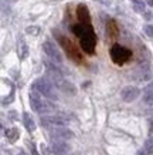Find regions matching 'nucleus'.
Segmentation results:
<instances>
[{"label":"nucleus","mask_w":153,"mask_h":155,"mask_svg":"<svg viewBox=\"0 0 153 155\" xmlns=\"http://www.w3.org/2000/svg\"><path fill=\"white\" fill-rule=\"evenodd\" d=\"M28 100H30V105H31L33 111L40 113V110H41V107H43V103H44L41 100V95L31 90V93L28 94Z\"/></svg>","instance_id":"11"},{"label":"nucleus","mask_w":153,"mask_h":155,"mask_svg":"<svg viewBox=\"0 0 153 155\" xmlns=\"http://www.w3.org/2000/svg\"><path fill=\"white\" fill-rule=\"evenodd\" d=\"M50 150L53 154H56V155H65L67 152H70L71 147L65 141H53Z\"/></svg>","instance_id":"10"},{"label":"nucleus","mask_w":153,"mask_h":155,"mask_svg":"<svg viewBox=\"0 0 153 155\" xmlns=\"http://www.w3.org/2000/svg\"><path fill=\"white\" fill-rule=\"evenodd\" d=\"M146 2H148L149 6H153V0H146Z\"/></svg>","instance_id":"24"},{"label":"nucleus","mask_w":153,"mask_h":155,"mask_svg":"<svg viewBox=\"0 0 153 155\" xmlns=\"http://www.w3.org/2000/svg\"><path fill=\"white\" fill-rule=\"evenodd\" d=\"M130 57H132V51H130L128 47H125V46L113 44L111 47V58L115 64H118V66L125 64Z\"/></svg>","instance_id":"2"},{"label":"nucleus","mask_w":153,"mask_h":155,"mask_svg":"<svg viewBox=\"0 0 153 155\" xmlns=\"http://www.w3.org/2000/svg\"><path fill=\"white\" fill-rule=\"evenodd\" d=\"M99 2H101V3H104V5H108V3H109V0H99Z\"/></svg>","instance_id":"23"},{"label":"nucleus","mask_w":153,"mask_h":155,"mask_svg":"<svg viewBox=\"0 0 153 155\" xmlns=\"http://www.w3.org/2000/svg\"><path fill=\"white\" fill-rule=\"evenodd\" d=\"M40 150L43 151V154H44V155H50V152H51V150H48V148H47L46 144H41V145H40Z\"/></svg>","instance_id":"20"},{"label":"nucleus","mask_w":153,"mask_h":155,"mask_svg":"<svg viewBox=\"0 0 153 155\" xmlns=\"http://www.w3.org/2000/svg\"><path fill=\"white\" fill-rule=\"evenodd\" d=\"M17 56H19L20 60H24L28 56V47L23 38H20L19 43H17Z\"/></svg>","instance_id":"13"},{"label":"nucleus","mask_w":153,"mask_h":155,"mask_svg":"<svg viewBox=\"0 0 153 155\" xmlns=\"http://www.w3.org/2000/svg\"><path fill=\"white\" fill-rule=\"evenodd\" d=\"M23 121H24V125H26V128H27L30 132L36 130V124H34L33 118L30 117V114H28V113H24L23 114Z\"/></svg>","instance_id":"16"},{"label":"nucleus","mask_w":153,"mask_h":155,"mask_svg":"<svg viewBox=\"0 0 153 155\" xmlns=\"http://www.w3.org/2000/svg\"><path fill=\"white\" fill-rule=\"evenodd\" d=\"M33 91H36L40 95H44V97H47V98H50V100L57 98V93H56V90H54V85L51 84L47 78H41V77L37 78V80L33 83Z\"/></svg>","instance_id":"1"},{"label":"nucleus","mask_w":153,"mask_h":155,"mask_svg":"<svg viewBox=\"0 0 153 155\" xmlns=\"http://www.w3.org/2000/svg\"><path fill=\"white\" fill-rule=\"evenodd\" d=\"M43 127L46 128H61L65 127L68 124V118H65L64 115H47V117H41L40 118Z\"/></svg>","instance_id":"3"},{"label":"nucleus","mask_w":153,"mask_h":155,"mask_svg":"<svg viewBox=\"0 0 153 155\" xmlns=\"http://www.w3.org/2000/svg\"><path fill=\"white\" fill-rule=\"evenodd\" d=\"M143 152H145V155H152L153 154V137H150V138H148V140L145 141Z\"/></svg>","instance_id":"17"},{"label":"nucleus","mask_w":153,"mask_h":155,"mask_svg":"<svg viewBox=\"0 0 153 155\" xmlns=\"http://www.w3.org/2000/svg\"><path fill=\"white\" fill-rule=\"evenodd\" d=\"M135 77L138 81H148L152 78V73L149 70V64L145 63V64H140L136 70H135Z\"/></svg>","instance_id":"9"},{"label":"nucleus","mask_w":153,"mask_h":155,"mask_svg":"<svg viewBox=\"0 0 153 155\" xmlns=\"http://www.w3.org/2000/svg\"><path fill=\"white\" fill-rule=\"evenodd\" d=\"M77 17H78V20H79V23L81 24L91 26V16H89L88 7L84 5V3L78 5V7H77Z\"/></svg>","instance_id":"8"},{"label":"nucleus","mask_w":153,"mask_h":155,"mask_svg":"<svg viewBox=\"0 0 153 155\" xmlns=\"http://www.w3.org/2000/svg\"><path fill=\"white\" fill-rule=\"evenodd\" d=\"M20 132H19V128H9L7 131H6V137H7V140H9L10 142H16L17 141V138H19Z\"/></svg>","instance_id":"15"},{"label":"nucleus","mask_w":153,"mask_h":155,"mask_svg":"<svg viewBox=\"0 0 153 155\" xmlns=\"http://www.w3.org/2000/svg\"><path fill=\"white\" fill-rule=\"evenodd\" d=\"M79 44H81L82 50L87 53V54H94V51H95V44H97V36L94 33L92 27L89 28L88 31L81 37Z\"/></svg>","instance_id":"4"},{"label":"nucleus","mask_w":153,"mask_h":155,"mask_svg":"<svg viewBox=\"0 0 153 155\" xmlns=\"http://www.w3.org/2000/svg\"><path fill=\"white\" fill-rule=\"evenodd\" d=\"M140 95V90L136 85H128L121 91V97L125 103H132Z\"/></svg>","instance_id":"7"},{"label":"nucleus","mask_w":153,"mask_h":155,"mask_svg":"<svg viewBox=\"0 0 153 155\" xmlns=\"http://www.w3.org/2000/svg\"><path fill=\"white\" fill-rule=\"evenodd\" d=\"M143 31L146 33V36H148V37L153 38V26H152V24H146V26L143 27Z\"/></svg>","instance_id":"19"},{"label":"nucleus","mask_w":153,"mask_h":155,"mask_svg":"<svg viewBox=\"0 0 153 155\" xmlns=\"http://www.w3.org/2000/svg\"><path fill=\"white\" fill-rule=\"evenodd\" d=\"M89 28H91V26H85V24H81V23H78V24H74L72 27H71V31L77 36V37H82L84 34L88 31Z\"/></svg>","instance_id":"14"},{"label":"nucleus","mask_w":153,"mask_h":155,"mask_svg":"<svg viewBox=\"0 0 153 155\" xmlns=\"http://www.w3.org/2000/svg\"><path fill=\"white\" fill-rule=\"evenodd\" d=\"M19 155H27V154H26L24 151H20V152H19Z\"/></svg>","instance_id":"25"},{"label":"nucleus","mask_w":153,"mask_h":155,"mask_svg":"<svg viewBox=\"0 0 153 155\" xmlns=\"http://www.w3.org/2000/svg\"><path fill=\"white\" fill-rule=\"evenodd\" d=\"M132 2H133V3H135V2H138V0H132Z\"/></svg>","instance_id":"26"},{"label":"nucleus","mask_w":153,"mask_h":155,"mask_svg":"<svg viewBox=\"0 0 153 155\" xmlns=\"http://www.w3.org/2000/svg\"><path fill=\"white\" fill-rule=\"evenodd\" d=\"M40 31H41V28L38 27V26H28V27L26 28V33L30 34V36H38Z\"/></svg>","instance_id":"18"},{"label":"nucleus","mask_w":153,"mask_h":155,"mask_svg":"<svg viewBox=\"0 0 153 155\" xmlns=\"http://www.w3.org/2000/svg\"><path fill=\"white\" fill-rule=\"evenodd\" d=\"M150 132L153 134V117L150 118Z\"/></svg>","instance_id":"22"},{"label":"nucleus","mask_w":153,"mask_h":155,"mask_svg":"<svg viewBox=\"0 0 153 155\" xmlns=\"http://www.w3.org/2000/svg\"><path fill=\"white\" fill-rule=\"evenodd\" d=\"M50 137H51V140H54V141H67V140L74 138V132L65 127L54 128L50 132Z\"/></svg>","instance_id":"6"},{"label":"nucleus","mask_w":153,"mask_h":155,"mask_svg":"<svg viewBox=\"0 0 153 155\" xmlns=\"http://www.w3.org/2000/svg\"><path fill=\"white\" fill-rule=\"evenodd\" d=\"M31 152H33V155H38V154H37V151H36V147L33 145V144H31Z\"/></svg>","instance_id":"21"},{"label":"nucleus","mask_w":153,"mask_h":155,"mask_svg":"<svg viewBox=\"0 0 153 155\" xmlns=\"http://www.w3.org/2000/svg\"><path fill=\"white\" fill-rule=\"evenodd\" d=\"M143 103L149 107H153V81L143 88Z\"/></svg>","instance_id":"12"},{"label":"nucleus","mask_w":153,"mask_h":155,"mask_svg":"<svg viewBox=\"0 0 153 155\" xmlns=\"http://www.w3.org/2000/svg\"><path fill=\"white\" fill-rule=\"evenodd\" d=\"M43 50L47 54V57L51 60V63H54L57 66H60L62 63V56H61L60 50L56 47V44H53L51 41H44L43 43Z\"/></svg>","instance_id":"5"}]
</instances>
